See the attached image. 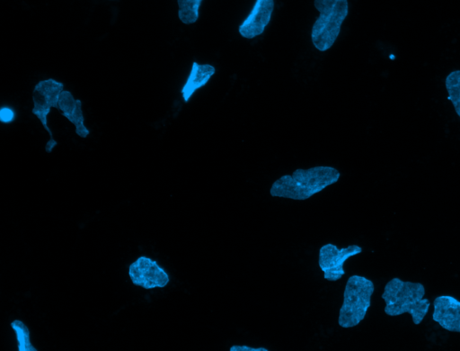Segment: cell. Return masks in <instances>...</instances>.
Segmentation results:
<instances>
[{
	"instance_id": "cell-1",
	"label": "cell",
	"mask_w": 460,
	"mask_h": 351,
	"mask_svg": "<svg viewBox=\"0 0 460 351\" xmlns=\"http://www.w3.org/2000/svg\"><path fill=\"white\" fill-rule=\"evenodd\" d=\"M340 176V171L330 166L298 168L277 179L271 184L270 194L273 197L305 201L337 183Z\"/></svg>"
},
{
	"instance_id": "cell-2",
	"label": "cell",
	"mask_w": 460,
	"mask_h": 351,
	"mask_svg": "<svg viewBox=\"0 0 460 351\" xmlns=\"http://www.w3.org/2000/svg\"><path fill=\"white\" fill-rule=\"evenodd\" d=\"M425 293L426 289L421 283L394 277L386 283L381 295L385 303V313L391 317L409 313L413 324L419 325L430 307Z\"/></svg>"
},
{
	"instance_id": "cell-3",
	"label": "cell",
	"mask_w": 460,
	"mask_h": 351,
	"mask_svg": "<svg viewBox=\"0 0 460 351\" xmlns=\"http://www.w3.org/2000/svg\"><path fill=\"white\" fill-rule=\"evenodd\" d=\"M318 16L311 29L314 47L324 52L337 40L341 26L349 14L348 0H314Z\"/></svg>"
},
{
	"instance_id": "cell-4",
	"label": "cell",
	"mask_w": 460,
	"mask_h": 351,
	"mask_svg": "<svg viewBox=\"0 0 460 351\" xmlns=\"http://www.w3.org/2000/svg\"><path fill=\"white\" fill-rule=\"evenodd\" d=\"M374 292L375 285L370 279L358 274L349 277L339 311L338 323L341 328L355 327L365 319Z\"/></svg>"
},
{
	"instance_id": "cell-5",
	"label": "cell",
	"mask_w": 460,
	"mask_h": 351,
	"mask_svg": "<svg viewBox=\"0 0 460 351\" xmlns=\"http://www.w3.org/2000/svg\"><path fill=\"white\" fill-rule=\"evenodd\" d=\"M64 90V83L54 78H47L39 81L32 91L33 106L31 112L49 134V140L45 146L47 153H51L58 145V141L55 140L49 125V114L52 108L58 109L59 97Z\"/></svg>"
},
{
	"instance_id": "cell-6",
	"label": "cell",
	"mask_w": 460,
	"mask_h": 351,
	"mask_svg": "<svg viewBox=\"0 0 460 351\" xmlns=\"http://www.w3.org/2000/svg\"><path fill=\"white\" fill-rule=\"evenodd\" d=\"M362 252L358 245H349L338 248L332 243L322 246L319 249L318 265L323 273L324 279L336 282L345 274L344 263L351 256Z\"/></svg>"
},
{
	"instance_id": "cell-7",
	"label": "cell",
	"mask_w": 460,
	"mask_h": 351,
	"mask_svg": "<svg viewBox=\"0 0 460 351\" xmlns=\"http://www.w3.org/2000/svg\"><path fill=\"white\" fill-rule=\"evenodd\" d=\"M128 276L133 284L144 289L165 287L170 277L157 261L141 256L128 266Z\"/></svg>"
},
{
	"instance_id": "cell-8",
	"label": "cell",
	"mask_w": 460,
	"mask_h": 351,
	"mask_svg": "<svg viewBox=\"0 0 460 351\" xmlns=\"http://www.w3.org/2000/svg\"><path fill=\"white\" fill-rule=\"evenodd\" d=\"M274 7V0H255L250 12L238 26L239 34L248 40L261 35L270 22Z\"/></svg>"
},
{
	"instance_id": "cell-9",
	"label": "cell",
	"mask_w": 460,
	"mask_h": 351,
	"mask_svg": "<svg viewBox=\"0 0 460 351\" xmlns=\"http://www.w3.org/2000/svg\"><path fill=\"white\" fill-rule=\"evenodd\" d=\"M432 320L447 331L460 333V300L448 294L436 297Z\"/></svg>"
},
{
	"instance_id": "cell-10",
	"label": "cell",
	"mask_w": 460,
	"mask_h": 351,
	"mask_svg": "<svg viewBox=\"0 0 460 351\" xmlns=\"http://www.w3.org/2000/svg\"><path fill=\"white\" fill-rule=\"evenodd\" d=\"M58 110L75 126V131L77 136L83 139L89 136L90 130L84 122L82 101L75 98L70 91L64 90L61 93Z\"/></svg>"
},
{
	"instance_id": "cell-11",
	"label": "cell",
	"mask_w": 460,
	"mask_h": 351,
	"mask_svg": "<svg viewBox=\"0 0 460 351\" xmlns=\"http://www.w3.org/2000/svg\"><path fill=\"white\" fill-rule=\"evenodd\" d=\"M215 74L216 68L213 65L193 61L189 75L181 89L182 100L188 103L198 90L209 82Z\"/></svg>"
},
{
	"instance_id": "cell-12",
	"label": "cell",
	"mask_w": 460,
	"mask_h": 351,
	"mask_svg": "<svg viewBox=\"0 0 460 351\" xmlns=\"http://www.w3.org/2000/svg\"><path fill=\"white\" fill-rule=\"evenodd\" d=\"M203 0H177L178 18L186 25L195 23L199 18Z\"/></svg>"
},
{
	"instance_id": "cell-13",
	"label": "cell",
	"mask_w": 460,
	"mask_h": 351,
	"mask_svg": "<svg viewBox=\"0 0 460 351\" xmlns=\"http://www.w3.org/2000/svg\"><path fill=\"white\" fill-rule=\"evenodd\" d=\"M445 85L448 93L447 99L451 101L460 117V70L450 72L445 79Z\"/></svg>"
},
{
	"instance_id": "cell-14",
	"label": "cell",
	"mask_w": 460,
	"mask_h": 351,
	"mask_svg": "<svg viewBox=\"0 0 460 351\" xmlns=\"http://www.w3.org/2000/svg\"><path fill=\"white\" fill-rule=\"evenodd\" d=\"M18 345V351H37L38 349L32 345L31 341L30 329L20 320H14L11 322Z\"/></svg>"
},
{
	"instance_id": "cell-15",
	"label": "cell",
	"mask_w": 460,
	"mask_h": 351,
	"mask_svg": "<svg viewBox=\"0 0 460 351\" xmlns=\"http://www.w3.org/2000/svg\"><path fill=\"white\" fill-rule=\"evenodd\" d=\"M15 119V112L13 111V109L8 107V106H4L1 108L0 110V121L1 122L3 123H11L14 121Z\"/></svg>"
},
{
	"instance_id": "cell-16",
	"label": "cell",
	"mask_w": 460,
	"mask_h": 351,
	"mask_svg": "<svg viewBox=\"0 0 460 351\" xmlns=\"http://www.w3.org/2000/svg\"><path fill=\"white\" fill-rule=\"evenodd\" d=\"M230 351H268L265 347H252L246 345H234L230 347Z\"/></svg>"
},
{
	"instance_id": "cell-17",
	"label": "cell",
	"mask_w": 460,
	"mask_h": 351,
	"mask_svg": "<svg viewBox=\"0 0 460 351\" xmlns=\"http://www.w3.org/2000/svg\"></svg>"
}]
</instances>
